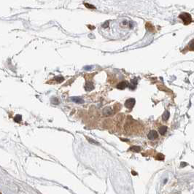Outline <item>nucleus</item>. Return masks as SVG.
Wrapping results in <instances>:
<instances>
[{
	"label": "nucleus",
	"mask_w": 194,
	"mask_h": 194,
	"mask_svg": "<svg viewBox=\"0 0 194 194\" xmlns=\"http://www.w3.org/2000/svg\"><path fill=\"white\" fill-rule=\"evenodd\" d=\"M179 18H180V19H182V20H183V22L185 23V24H188V23H190V22L192 21V18H191V16H190L189 13H181V14L179 16Z\"/></svg>",
	"instance_id": "obj_1"
},
{
	"label": "nucleus",
	"mask_w": 194,
	"mask_h": 194,
	"mask_svg": "<svg viewBox=\"0 0 194 194\" xmlns=\"http://www.w3.org/2000/svg\"><path fill=\"white\" fill-rule=\"evenodd\" d=\"M135 99H127L126 101L125 102V107L126 108H128V109H131V108H132L134 106V104H135Z\"/></svg>",
	"instance_id": "obj_2"
},
{
	"label": "nucleus",
	"mask_w": 194,
	"mask_h": 194,
	"mask_svg": "<svg viewBox=\"0 0 194 194\" xmlns=\"http://www.w3.org/2000/svg\"><path fill=\"white\" fill-rule=\"evenodd\" d=\"M158 133H157V131H155V130H151V131H150L147 134L148 139L150 140H155V139L158 138Z\"/></svg>",
	"instance_id": "obj_3"
},
{
	"label": "nucleus",
	"mask_w": 194,
	"mask_h": 194,
	"mask_svg": "<svg viewBox=\"0 0 194 194\" xmlns=\"http://www.w3.org/2000/svg\"><path fill=\"white\" fill-rule=\"evenodd\" d=\"M127 87H128V83L127 81H122L117 85V88L120 90H123Z\"/></svg>",
	"instance_id": "obj_4"
},
{
	"label": "nucleus",
	"mask_w": 194,
	"mask_h": 194,
	"mask_svg": "<svg viewBox=\"0 0 194 194\" xmlns=\"http://www.w3.org/2000/svg\"><path fill=\"white\" fill-rule=\"evenodd\" d=\"M102 113H103V115H105V116H109V115H111L113 114V110H112L110 107H105L104 109H103Z\"/></svg>",
	"instance_id": "obj_5"
},
{
	"label": "nucleus",
	"mask_w": 194,
	"mask_h": 194,
	"mask_svg": "<svg viewBox=\"0 0 194 194\" xmlns=\"http://www.w3.org/2000/svg\"><path fill=\"white\" fill-rule=\"evenodd\" d=\"M137 78H134L131 80V83L128 84V87H129L130 89L131 90H134L136 88H137Z\"/></svg>",
	"instance_id": "obj_6"
},
{
	"label": "nucleus",
	"mask_w": 194,
	"mask_h": 194,
	"mask_svg": "<svg viewBox=\"0 0 194 194\" xmlns=\"http://www.w3.org/2000/svg\"><path fill=\"white\" fill-rule=\"evenodd\" d=\"M94 89V84L92 83L91 82H88L86 83L85 85V90L86 91H91L92 90Z\"/></svg>",
	"instance_id": "obj_7"
},
{
	"label": "nucleus",
	"mask_w": 194,
	"mask_h": 194,
	"mask_svg": "<svg viewBox=\"0 0 194 194\" xmlns=\"http://www.w3.org/2000/svg\"><path fill=\"white\" fill-rule=\"evenodd\" d=\"M70 100L72 101V102H75V103H77V104H83L84 103V100L83 99H81L80 97H71Z\"/></svg>",
	"instance_id": "obj_8"
},
{
	"label": "nucleus",
	"mask_w": 194,
	"mask_h": 194,
	"mask_svg": "<svg viewBox=\"0 0 194 194\" xmlns=\"http://www.w3.org/2000/svg\"><path fill=\"white\" fill-rule=\"evenodd\" d=\"M169 116H170L169 112V111H167V110H166L165 112H164V114H163L162 118H163V120H164V121H166L167 120L169 119Z\"/></svg>",
	"instance_id": "obj_9"
},
{
	"label": "nucleus",
	"mask_w": 194,
	"mask_h": 194,
	"mask_svg": "<svg viewBox=\"0 0 194 194\" xmlns=\"http://www.w3.org/2000/svg\"><path fill=\"white\" fill-rule=\"evenodd\" d=\"M158 131H159L160 134H161V135H164V134H166V131H167V127L166 126L160 127L159 129H158Z\"/></svg>",
	"instance_id": "obj_10"
},
{
	"label": "nucleus",
	"mask_w": 194,
	"mask_h": 194,
	"mask_svg": "<svg viewBox=\"0 0 194 194\" xmlns=\"http://www.w3.org/2000/svg\"><path fill=\"white\" fill-rule=\"evenodd\" d=\"M130 150L133 151V152H140L141 151V147L139 146H133L131 147H130Z\"/></svg>",
	"instance_id": "obj_11"
},
{
	"label": "nucleus",
	"mask_w": 194,
	"mask_h": 194,
	"mask_svg": "<svg viewBox=\"0 0 194 194\" xmlns=\"http://www.w3.org/2000/svg\"><path fill=\"white\" fill-rule=\"evenodd\" d=\"M55 80L57 81L58 83H62L63 80H64V78H63L62 76H57L54 78Z\"/></svg>",
	"instance_id": "obj_12"
},
{
	"label": "nucleus",
	"mask_w": 194,
	"mask_h": 194,
	"mask_svg": "<svg viewBox=\"0 0 194 194\" xmlns=\"http://www.w3.org/2000/svg\"><path fill=\"white\" fill-rule=\"evenodd\" d=\"M21 119H22V118H21V116H20V115H16V116L15 117V118H14L15 121H16V122H17V123H19L20 121H21Z\"/></svg>",
	"instance_id": "obj_13"
},
{
	"label": "nucleus",
	"mask_w": 194,
	"mask_h": 194,
	"mask_svg": "<svg viewBox=\"0 0 194 194\" xmlns=\"http://www.w3.org/2000/svg\"><path fill=\"white\" fill-rule=\"evenodd\" d=\"M164 156L162 155V154H158V156H157V159L158 160H164Z\"/></svg>",
	"instance_id": "obj_14"
},
{
	"label": "nucleus",
	"mask_w": 194,
	"mask_h": 194,
	"mask_svg": "<svg viewBox=\"0 0 194 194\" xmlns=\"http://www.w3.org/2000/svg\"><path fill=\"white\" fill-rule=\"evenodd\" d=\"M85 5L86 6V7H88V8H92V9H94V8H95V7H94V6L91 5V4H88V3H85Z\"/></svg>",
	"instance_id": "obj_15"
},
{
	"label": "nucleus",
	"mask_w": 194,
	"mask_h": 194,
	"mask_svg": "<svg viewBox=\"0 0 194 194\" xmlns=\"http://www.w3.org/2000/svg\"><path fill=\"white\" fill-rule=\"evenodd\" d=\"M88 141H89V143H93V144H95V145H99V143H97V142L94 141V140H93L92 139H88Z\"/></svg>",
	"instance_id": "obj_16"
},
{
	"label": "nucleus",
	"mask_w": 194,
	"mask_h": 194,
	"mask_svg": "<svg viewBox=\"0 0 194 194\" xmlns=\"http://www.w3.org/2000/svg\"><path fill=\"white\" fill-rule=\"evenodd\" d=\"M52 102H53V104H59V100H58L57 99H53Z\"/></svg>",
	"instance_id": "obj_17"
},
{
	"label": "nucleus",
	"mask_w": 194,
	"mask_h": 194,
	"mask_svg": "<svg viewBox=\"0 0 194 194\" xmlns=\"http://www.w3.org/2000/svg\"><path fill=\"white\" fill-rule=\"evenodd\" d=\"M91 68H92V66H85V69H86V70H88V69H91Z\"/></svg>",
	"instance_id": "obj_18"
},
{
	"label": "nucleus",
	"mask_w": 194,
	"mask_h": 194,
	"mask_svg": "<svg viewBox=\"0 0 194 194\" xmlns=\"http://www.w3.org/2000/svg\"><path fill=\"white\" fill-rule=\"evenodd\" d=\"M106 23V24H104L103 25V27H107V26H108V25H109V24H108V23H109V22H106V23Z\"/></svg>",
	"instance_id": "obj_19"
},
{
	"label": "nucleus",
	"mask_w": 194,
	"mask_h": 194,
	"mask_svg": "<svg viewBox=\"0 0 194 194\" xmlns=\"http://www.w3.org/2000/svg\"><path fill=\"white\" fill-rule=\"evenodd\" d=\"M132 173H133V174H134V175H137V173H135V172H134V171H132Z\"/></svg>",
	"instance_id": "obj_20"
}]
</instances>
